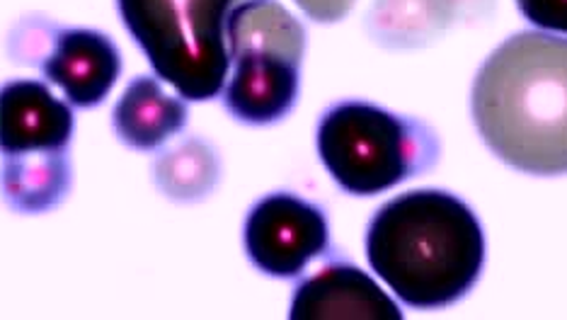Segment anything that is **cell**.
<instances>
[{"label":"cell","instance_id":"6da1fadb","mask_svg":"<svg viewBox=\"0 0 567 320\" xmlns=\"http://www.w3.org/2000/svg\"><path fill=\"white\" fill-rule=\"evenodd\" d=\"M475 130L499 161L528 175L567 173V37L519 32L473 81Z\"/></svg>","mask_w":567,"mask_h":320},{"label":"cell","instance_id":"7a4b0ae2","mask_svg":"<svg viewBox=\"0 0 567 320\" xmlns=\"http://www.w3.org/2000/svg\"><path fill=\"white\" fill-rule=\"evenodd\" d=\"M367 258L398 301L417 311H440L478 285L485 234L478 216L456 195L412 189L373 214Z\"/></svg>","mask_w":567,"mask_h":320},{"label":"cell","instance_id":"3957f363","mask_svg":"<svg viewBox=\"0 0 567 320\" xmlns=\"http://www.w3.org/2000/svg\"><path fill=\"white\" fill-rule=\"evenodd\" d=\"M318 156L347 195L371 197L434 168L440 138L415 117L364 100L326 110L316 132Z\"/></svg>","mask_w":567,"mask_h":320},{"label":"cell","instance_id":"277c9868","mask_svg":"<svg viewBox=\"0 0 567 320\" xmlns=\"http://www.w3.org/2000/svg\"><path fill=\"white\" fill-rule=\"evenodd\" d=\"M243 0H117L128 34L158 79L185 100L224 95L228 18Z\"/></svg>","mask_w":567,"mask_h":320},{"label":"cell","instance_id":"5b68a950","mask_svg":"<svg viewBox=\"0 0 567 320\" xmlns=\"http://www.w3.org/2000/svg\"><path fill=\"white\" fill-rule=\"evenodd\" d=\"M230 73L224 105L238 122L265 126L296 107L306 30L277 0H243L228 18Z\"/></svg>","mask_w":567,"mask_h":320},{"label":"cell","instance_id":"8992f818","mask_svg":"<svg viewBox=\"0 0 567 320\" xmlns=\"http://www.w3.org/2000/svg\"><path fill=\"white\" fill-rule=\"evenodd\" d=\"M245 252L257 270L279 277H299L308 262L330 248L326 211L291 192L267 195L250 209L243 228Z\"/></svg>","mask_w":567,"mask_h":320},{"label":"cell","instance_id":"52a82bcc","mask_svg":"<svg viewBox=\"0 0 567 320\" xmlns=\"http://www.w3.org/2000/svg\"><path fill=\"white\" fill-rule=\"evenodd\" d=\"M49 83L59 85L75 107H97L122 75V54L105 32L59 28L42 61Z\"/></svg>","mask_w":567,"mask_h":320},{"label":"cell","instance_id":"ba28073f","mask_svg":"<svg viewBox=\"0 0 567 320\" xmlns=\"http://www.w3.org/2000/svg\"><path fill=\"white\" fill-rule=\"evenodd\" d=\"M293 320H401L398 303L373 277L347 262H330L293 291Z\"/></svg>","mask_w":567,"mask_h":320},{"label":"cell","instance_id":"9c48e42d","mask_svg":"<svg viewBox=\"0 0 567 320\" xmlns=\"http://www.w3.org/2000/svg\"><path fill=\"white\" fill-rule=\"evenodd\" d=\"M3 156L66 153L73 136V112L42 81H10L0 93Z\"/></svg>","mask_w":567,"mask_h":320},{"label":"cell","instance_id":"30bf717a","mask_svg":"<svg viewBox=\"0 0 567 320\" xmlns=\"http://www.w3.org/2000/svg\"><path fill=\"white\" fill-rule=\"evenodd\" d=\"M187 102L167 95L156 79L138 75L114 105L112 124L122 144L156 151L187 126Z\"/></svg>","mask_w":567,"mask_h":320},{"label":"cell","instance_id":"8fae6325","mask_svg":"<svg viewBox=\"0 0 567 320\" xmlns=\"http://www.w3.org/2000/svg\"><path fill=\"white\" fill-rule=\"evenodd\" d=\"M73 183L66 153H24L3 156V195L18 214H44L66 199Z\"/></svg>","mask_w":567,"mask_h":320},{"label":"cell","instance_id":"7c38bea8","mask_svg":"<svg viewBox=\"0 0 567 320\" xmlns=\"http://www.w3.org/2000/svg\"><path fill=\"white\" fill-rule=\"evenodd\" d=\"M221 175V163L216 151L199 136H189L183 144L167 148L153 163L156 185L175 202L204 199L216 187Z\"/></svg>","mask_w":567,"mask_h":320},{"label":"cell","instance_id":"4fadbf2b","mask_svg":"<svg viewBox=\"0 0 567 320\" xmlns=\"http://www.w3.org/2000/svg\"><path fill=\"white\" fill-rule=\"evenodd\" d=\"M454 8L456 0H379L371 32L389 47H420L446 28Z\"/></svg>","mask_w":567,"mask_h":320},{"label":"cell","instance_id":"5bb4252c","mask_svg":"<svg viewBox=\"0 0 567 320\" xmlns=\"http://www.w3.org/2000/svg\"><path fill=\"white\" fill-rule=\"evenodd\" d=\"M56 24L49 20H22L10 34V56L16 63H28V66H42L51 44L56 37Z\"/></svg>","mask_w":567,"mask_h":320},{"label":"cell","instance_id":"9a60e30c","mask_svg":"<svg viewBox=\"0 0 567 320\" xmlns=\"http://www.w3.org/2000/svg\"><path fill=\"white\" fill-rule=\"evenodd\" d=\"M517 6L540 32L567 37V0H517Z\"/></svg>","mask_w":567,"mask_h":320},{"label":"cell","instance_id":"2e32d148","mask_svg":"<svg viewBox=\"0 0 567 320\" xmlns=\"http://www.w3.org/2000/svg\"><path fill=\"white\" fill-rule=\"evenodd\" d=\"M308 18L316 22H340L352 10L354 0H296Z\"/></svg>","mask_w":567,"mask_h":320}]
</instances>
